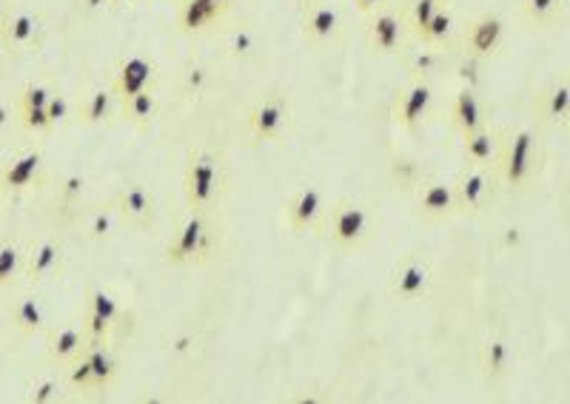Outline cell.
<instances>
[{
  "label": "cell",
  "mask_w": 570,
  "mask_h": 404,
  "mask_svg": "<svg viewBox=\"0 0 570 404\" xmlns=\"http://www.w3.org/2000/svg\"><path fill=\"white\" fill-rule=\"evenodd\" d=\"M542 169V140L534 125H522L513 132H505L502 151L494 166L497 180L505 192L522 194L531 192L539 180Z\"/></svg>",
  "instance_id": "1"
},
{
  "label": "cell",
  "mask_w": 570,
  "mask_h": 404,
  "mask_svg": "<svg viewBox=\"0 0 570 404\" xmlns=\"http://www.w3.org/2000/svg\"><path fill=\"white\" fill-rule=\"evenodd\" d=\"M226 185H229V174H226V162L217 151H194L189 155L183 171V197L189 211L211 213L220 208L222 197H226Z\"/></svg>",
  "instance_id": "2"
},
{
  "label": "cell",
  "mask_w": 570,
  "mask_h": 404,
  "mask_svg": "<svg viewBox=\"0 0 570 404\" xmlns=\"http://www.w3.org/2000/svg\"><path fill=\"white\" fill-rule=\"evenodd\" d=\"M328 243L337 250H356L363 248L374 236V217L368 206L354 203V199H340L328 208L326 220H323Z\"/></svg>",
  "instance_id": "3"
},
{
  "label": "cell",
  "mask_w": 570,
  "mask_h": 404,
  "mask_svg": "<svg viewBox=\"0 0 570 404\" xmlns=\"http://www.w3.org/2000/svg\"><path fill=\"white\" fill-rule=\"evenodd\" d=\"M215 245V229H211V213L189 211L178 231L171 234L166 245V262L169 265H203L211 257Z\"/></svg>",
  "instance_id": "4"
},
{
  "label": "cell",
  "mask_w": 570,
  "mask_h": 404,
  "mask_svg": "<svg viewBox=\"0 0 570 404\" xmlns=\"http://www.w3.org/2000/svg\"><path fill=\"white\" fill-rule=\"evenodd\" d=\"M294 109L282 95H266L245 114V132L254 143H277L289 134Z\"/></svg>",
  "instance_id": "5"
},
{
  "label": "cell",
  "mask_w": 570,
  "mask_h": 404,
  "mask_svg": "<svg viewBox=\"0 0 570 404\" xmlns=\"http://www.w3.org/2000/svg\"><path fill=\"white\" fill-rule=\"evenodd\" d=\"M111 206L118 211L120 222L132 231H148L155 229L157 213H160V203H157V194L143 183H123L111 199Z\"/></svg>",
  "instance_id": "6"
},
{
  "label": "cell",
  "mask_w": 570,
  "mask_h": 404,
  "mask_svg": "<svg viewBox=\"0 0 570 404\" xmlns=\"http://www.w3.org/2000/svg\"><path fill=\"white\" fill-rule=\"evenodd\" d=\"M408 21L402 12L383 7L377 12L365 15V37H368L371 52L379 58L388 54H400L408 44Z\"/></svg>",
  "instance_id": "7"
},
{
  "label": "cell",
  "mask_w": 570,
  "mask_h": 404,
  "mask_svg": "<svg viewBox=\"0 0 570 404\" xmlns=\"http://www.w3.org/2000/svg\"><path fill=\"white\" fill-rule=\"evenodd\" d=\"M328 213L326 192L319 185H303L296 188L294 197L286 203V225L291 234H308L314 229H323V220Z\"/></svg>",
  "instance_id": "8"
},
{
  "label": "cell",
  "mask_w": 570,
  "mask_h": 404,
  "mask_svg": "<svg viewBox=\"0 0 570 404\" xmlns=\"http://www.w3.org/2000/svg\"><path fill=\"white\" fill-rule=\"evenodd\" d=\"M497 171L494 166H468L460 176H457V203H460V213H480L488 208L497 192Z\"/></svg>",
  "instance_id": "9"
},
{
  "label": "cell",
  "mask_w": 570,
  "mask_h": 404,
  "mask_svg": "<svg viewBox=\"0 0 570 404\" xmlns=\"http://www.w3.org/2000/svg\"><path fill=\"white\" fill-rule=\"evenodd\" d=\"M46 180V157L37 148H26L21 155L0 169V192L3 194H23L40 185Z\"/></svg>",
  "instance_id": "10"
},
{
  "label": "cell",
  "mask_w": 570,
  "mask_h": 404,
  "mask_svg": "<svg viewBox=\"0 0 570 404\" xmlns=\"http://www.w3.org/2000/svg\"><path fill=\"white\" fill-rule=\"evenodd\" d=\"M300 26H303V37L312 46H333L342 40V32H345V21H342L340 9L333 3H312V7H303V17H300Z\"/></svg>",
  "instance_id": "11"
},
{
  "label": "cell",
  "mask_w": 570,
  "mask_h": 404,
  "mask_svg": "<svg viewBox=\"0 0 570 404\" xmlns=\"http://www.w3.org/2000/svg\"><path fill=\"white\" fill-rule=\"evenodd\" d=\"M505 35H508V26L499 15H480L476 21H471L465 26V35H462V49H465L468 58L474 60H488L502 49Z\"/></svg>",
  "instance_id": "12"
},
{
  "label": "cell",
  "mask_w": 570,
  "mask_h": 404,
  "mask_svg": "<svg viewBox=\"0 0 570 404\" xmlns=\"http://www.w3.org/2000/svg\"><path fill=\"white\" fill-rule=\"evenodd\" d=\"M430 106H434V86L425 77H416L411 86H405L393 100L391 118L393 123L402 125V128H416L428 118Z\"/></svg>",
  "instance_id": "13"
},
{
  "label": "cell",
  "mask_w": 570,
  "mask_h": 404,
  "mask_svg": "<svg viewBox=\"0 0 570 404\" xmlns=\"http://www.w3.org/2000/svg\"><path fill=\"white\" fill-rule=\"evenodd\" d=\"M414 206L416 211L423 213L425 220L430 222L451 220V217L460 213L457 188H453V183H442V180H425V183L416 188Z\"/></svg>",
  "instance_id": "14"
},
{
  "label": "cell",
  "mask_w": 570,
  "mask_h": 404,
  "mask_svg": "<svg viewBox=\"0 0 570 404\" xmlns=\"http://www.w3.org/2000/svg\"><path fill=\"white\" fill-rule=\"evenodd\" d=\"M157 83V66L143 54H132V58H123L114 69V81L111 88L118 100H126V97L137 95V91H146V88H155Z\"/></svg>",
  "instance_id": "15"
},
{
  "label": "cell",
  "mask_w": 570,
  "mask_h": 404,
  "mask_svg": "<svg viewBox=\"0 0 570 404\" xmlns=\"http://www.w3.org/2000/svg\"><path fill=\"white\" fill-rule=\"evenodd\" d=\"M234 0H180L178 29L185 35H203L226 17Z\"/></svg>",
  "instance_id": "16"
},
{
  "label": "cell",
  "mask_w": 570,
  "mask_h": 404,
  "mask_svg": "<svg viewBox=\"0 0 570 404\" xmlns=\"http://www.w3.org/2000/svg\"><path fill=\"white\" fill-rule=\"evenodd\" d=\"M430 282H434V268L425 259L411 257L400 268H393L391 294L400 302H416L428 294Z\"/></svg>",
  "instance_id": "17"
},
{
  "label": "cell",
  "mask_w": 570,
  "mask_h": 404,
  "mask_svg": "<svg viewBox=\"0 0 570 404\" xmlns=\"http://www.w3.org/2000/svg\"><path fill=\"white\" fill-rule=\"evenodd\" d=\"M536 120L542 125H570V77H556L536 95Z\"/></svg>",
  "instance_id": "18"
},
{
  "label": "cell",
  "mask_w": 570,
  "mask_h": 404,
  "mask_svg": "<svg viewBox=\"0 0 570 404\" xmlns=\"http://www.w3.org/2000/svg\"><path fill=\"white\" fill-rule=\"evenodd\" d=\"M40 37H44V23L32 12H9V17L0 26V44L15 49V52L40 46Z\"/></svg>",
  "instance_id": "19"
},
{
  "label": "cell",
  "mask_w": 570,
  "mask_h": 404,
  "mask_svg": "<svg viewBox=\"0 0 570 404\" xmlns=\"http://www.w3.org/2000/svg\"><path fill=\"white\" fill-rule=\"evenodd\" d=\"M46 342H49V345H46V351H49V362L63 365V368H69V365H72V362L89 347V336H86L81 322L60 325V328H54V331L49 333Z\"/></svg>",
  "instance_id": "20"
},
{
  "label": "cell",
  "mask_w": 570,
  "mask_h": 404,
  "mask_svg": "<svg viewBox=\"0 0 570 404\" xmlns=\"http://www.w3.org/2000/svg\"><path fill=\"white\" fill-rule=\"evenodd\" d=\"M502 140L505 132L482 125L476 132L462 134V157H465L468 166H497Z\"/></svg>",
  "instance_id": "21"
},
{
  "label": "cell",
  "mask_w": 570,
  "mask_h": 404,
  "mask_svg": "<svg viewBox=\"0 0 570 404\" xmlns=\"http://www.w3.org/2000/svg\"><path fill=\"white\" fill-rule=\"evenodd\" d=\"M63 259H66V248H63L60 240H44V243H37L35 248L26 254V265H23L26 282L37 285V282H44L46 277L58 273Z\"/></svg>",
  "instance_id": "22"
},
{
  "label": "cell",
  "mask_w": 570,
  "mask_h": 404,
  "mask_svg": "<svg viewBox=\"0 0 570 404\" xmlns=\"http://www.w3.org/2000/svg\"><path fill=\"white\" fill-rule=\"evenodd\" d=\"M480 370L485 374V379L499 382L508 379L513 370V347L505 336H488L480 345Z\"/></svg>",
  "instance_id": "23"
},
{
  "label": "cell",
  "mask_w": 570,
  "mask_h": 404,
  "mask_svg": "<svg viewBox=\"0 0 570 404\" xmlns=\"http://www.w3.org/2000/svg\"><path fill=\"white\" fill-rule=\"evenodd\" d=\"M114 111H120V100L114 95V88L97 86L83 97L81 109H77V120L83 125H104L114 118Z\"/></svg>",
  "instance_id": "24"
},
{
  "label": "cell",
  "mask_w": 570,
  "mask_h": 404,
  "mask_svg": "<svg viewBox=\"0 0 570 404\" xmlns=\"http://www.w3.org/2000/svg\"><path fill=\"white\" fill-rule=\"evenodd\" d=\"M451 120L453 125L460 128V134H471L485 125V109H482V100L480 95H476V88L465 86L457 91L451 106Z\"/></svg>",
  "instance_id": "25"
},
{
  "label": "cell",
  "mask_w": 570,
  "mask_h": 404,
  "mask_svg": "<svg viewBox=\"0 0 570 404\" xmlns=\"http://www.w3.org/2000/svg\"><path fill=\"white\" fill-rule=\"evenodd\" d=\"M12 328H15L23 339L35 336V333H44L46 331L44 302L32 294H23L21 299L12 305Z\"/></svg>",
  "instance_id": "26"
},
{
  "label": "cell",
  "mask_w": 570,
  "mask_h": 404,
  "mask_svg": "<svg viewBox=\"0 0 570 404\" xmlns=\"http://www.w3.org/2000/svg\"><path fill=\"white\" fill-rule=\"evenodd\" d=\"M568 12V0H519V15L522 21L539 29H548L559 23Z\"/></svg>",
  "instance_id": "27"
},
{
  "label": "cell",
  "mask_w": 570,
  "mask_h": 404,
  "mask_svg": "<svg viewBox=\"0 0 570 404\" xmlns=\"http://www.w3.org/2000/svg\"><path fill=\"white\" fill-rule=\"evenodd\" d=\"M86 359H89L92 376H95V390H109L120 374L118 356L111 353L109 342H100V345L86 347Z\"/></svg>",
  "instance_id": "28"
},
{
  "label": "cell",
  "mask_w": 570,
  "mask_h": 404,
  "mask_svg": "<svg viewBox=\"0 0 570 404\" xmlns=\"http://www.w3.org/2000/svg\"><path fill=\"white\" fill-rule=\"evenodd\" d=\"M157 111H160L157 88H146V91H137V95L120 100V114L134 125H148L157 118Z\"/></svg>",
  "instance_id": "29"
},
{
  "label": "cell",
  "mask_w": 570,
  "mask_h": 404,
  "mask_svg": "<svg viewBox=\"0 0 570 404\" xmlns=\"http://www.w3.org/2000/svg\"><path fill=\"white\" fill-rule=\"evenodd\" d=\"M222 49L231 60H248L257 54L259 49V35L252 26H234V29L226 32L222 37Z\"/></svg>",
  "instance_id": "30"
},
{
  "label": "cell",
  "mask_w": 570,
  "mask_h": 404,
  "mask_svg": "<svg viewBox=\"0 0 570 404\" xmlns=\"http://www.w3.org/2000/svg\"><path fill=\"white\" fill-rule=\"evenodd\" d=\"M118 225H123V222H120L114 206H100V208H95L89 217H86V225H83V231H86V236H89L92 243H106V240L114 236Z\"/></svg>",
  "instance_id": "31"
},
{
  "label": "cell",
  "mask_w": 570,
  "mask_h": 404,
  "mask_svg": "<svg viewBox=\"0 0 570 404\" xmlns=\"http://www.w3.org/2000/svg\"><path fill=\"white\" fill-rule=\"evenodd\" d=\"M453 35H457V17H453V12L448 9V3H445L442 9H439L437 15H434V21L425 26V32L416 40H423V44H434V46H448L453 40Z\"/></svg>",
  "instance_id": "32"
},
{
  "label": "cell",
  "mask_w": 570,
  "mask_h": 404,
  "mask_svg": "<svg viewBox=\"0 0 570 404\" xmlns=\"http://www.w3.org/2000/svg\"><path fill=\"white\" fill-rule=\"evenodd\" d=\"M442 46H434V44H423L416 46V49H411V54H408V72L414 74V77H425L428 81V74L437 72L439 66H442Z\"/></svg>",
  "instance_id": "33"
},
{
  "label": "cell",
  "mask_w": 570,
  "mask_h": 404,
  "mask_svg": "<svg viewBox=\"0 0 570 404\" xmlns=\"http://www.w3.org/2000/svg\"><path fill=\"white\" fill-rule=\"evenodd\" d=\"M26 265V254H23V245L15 240H3L0 243V287L12 285L17 280V273L23 271Z\"/></svg>",
  "instance_id": "34"
},
{
  "label": "cell",
  "mask_w": 570,
  "mask_h": 404,
  "mask_svg": "<svg viewBox=\"0 0 570 404\" xmlns=\"http://www.w3.org/2000/svg\"><path fill=\"white\" fill-rule=\"evenodd\" d=\"M86 308H92L95 314H100V317H104L106 322L114 328V331H118L120 325H123L120 322V319H123V308H120V302L114 299L106 287H97V285L89 287V294H86Z\"/></svg>",
  "instance_id": "35"
},
{
  "label": "cell",
  "mask_w": 570,
  "mask_h": 404,
  "mask_svg": "<svg viewBox=\"0 0 570 404\" xmlns=\"http://www.w3.org/2000/svg\"><path fill=\"white\" fill-rule=\"evenodd\" d=\"M442 7H445L442 0H411L405 12L408 29L414 32V37H420L425 32V26L434 21V15H437Z\"/></svg>",
  "instance_id": "36"
},
{
  "label": "cell",
  "mask_w": 570,
  "mask_h": 404,
  "mask_svg": "<svg viewBox=\"0 0 570 404\" xmlns=\"http://www.w3.org/2000/svg\"><path fill=\"white\" fill-rule=\"evenodd\" d=\"M86 188H89V176L83 174V171H72V174H66L58 183L60 203L63 206H77L83 194H86Z\"/></svg>",
  "instance_id": "37"
},
{
  "label": "cell",
  "mask_w": 570,
  "mask_h": 404,
  "mask_svg": "<svg viewBox=\"0 0 570 404\" xmlns=\"http://www.w3.org/2000/svg\"><path fill=\"white\" fill-rule=\"evenodd\" d=\"M52 95V88L44 86V83H29V86L21 88L17 103H21V109H44V106H49Z\"/></svg>",
  "instance_id": "38"
},
{
  "label": "cell",
  "mask_w": 570,
  "mask_h": 404,
  "mask_svg": "<svg viewBox=\"0 0 570 404\" xmlns=\"http://www.w3.org/2000/svg\"><path fill=\"white\" fill-rule=\"evenodd\" d=\"M69 384L77 390H95V376H92V365L86 359V351L69 365Z\"/></svg>",
  "instance_id": "39"
},
{
  "label": "cell",
  "mask_w": 570,
  "mask_h": 404,
  "mask_svg": "<svg viewBox=\"0 0 570 404\" xmlns=\"http://www.w3.org/2000/svg\"><path fill=\"white\" fill-rule=\"evenodd\" d=\"M58 399H60V379H54V376L40 379L29 393V402L35 404H49V402H58Z\"/></svg>",
  "instance_id": "40"
},
{
  "label": "cell",
  "mask_w": 570,
  "mask_h": 404,
  "mask_svg": "<svg viewBox=\"0 0 570 404\" xmlns=\"http://www.w3.org/2000/svg\"><path fill=\"white\" fill-rule=\"evenodd\" d=\"M21 125L26 128V132H49L52 128V123H49V114H46V106L44 109H21Z\"/></svg>",
  "instance_id": "41"
},
{
  "label": "cell",
  "mask_w": 570,
  "mask_h": 404,
  "mask_svg": "<svg viewBox=\"0 0 570 404\" xmlns=\"http://www.w3.org/2000/svg\"><path fill=\"white\" fill-rule=\"evenodd\" d=\"M46 114H49V123H52V128L54 125H63L69 118H72V103H69L66 97L54 91L52 100H49V106H46Z\"/></svg>",
  "instance_id": "42"
},
{
  "label": "cell",
  "mask_w": 570,
  "mask_h": 404,
  "mask_svg": "<svg viewBox=\"0 0 570 404\" xmlns=\"http://www.w3.org/2000/svg\"><path fill=\"white\" fill-rule=\"evenodd\" d=\"M522 243H525V231L519 229V225H505L502 231H499V245H502V250H519L522 248Z\"/></svg>",
  "instance_id": "43"
},
{
  "label": "cell",
  "mask_w": 570,
  "mask_h": 404,
  "mask_svg": "<svg viewBox=\"0 0 570 404\" xmlns=\"http://www.w3.org/2000/svg\"><path fill=\"white\" fill-rule=\"evenodd\" d=\"M206 81H208V72H206V69L194 66V69H189V72H185V83H189V88L203 86V83H206Z\"/></svg>",
  "instance_id": "44"
},
{
  "label": "cell",
  "mask_w": 570,
  "mask_h": 404,
  "mask_svg": "<svg viewBox=\"0 0 570 404\" xmlns=\"http://www.w3.org/2000/svg\"><path fill=\"white\" fill-rule=\"evenodd\" d=\"M354 7L360 15H371V12H377V9L388 7V0H354Z\"/></svg>",
  "instance_id": "45"
},
{
  "label": "cell",
  "mask_w": 570,
  "mask_h": 404,
  "mask_svg": "<svg viewBox=\"0 0 570 404\" xmlns=\"http://www.w3.org/2000/svg\"><path fill=\"white\" fill-rule=\"evenodd\" d=\"M12 123H15V114H12V109H9L7 103H0V132H7Z\"/></svg>",
  "instance_id": "46"
},
{
  "label": "cell",
  "mask_w": 570,
  "mask_h": 404,
  "mask_svg": "<svg viewBox=\"0 0 570 404\" xmlns=\"http://www.w3.org/2000/svg\"><path fill=\"white\" fill-rule=\"evenodd\" d=\"M9 12H12V7H9V0H0V26H3V21L9 17Z\"/></svg>",
  "instance_id": "47"
},
{
  "label": "cell",
  "mask_w": 570,
  "mask_h": 404,
  "mask_svg": "<svg viewBox=\"0 0 570 404\" xmlns=\"http://www.w3.org/2000/svg\"><path fill=\"white\" fill-rule=\"evenodd\" d=\"M312 3H317V0H300V7H312Z\"/></svg>",
  "instance_id": "48"
},
{
  "label": "cell",
  "mask_w": 570,
  "mask_h": 404,
  "mask_svg": "<svg viewBox=\"0 0 570 404\" xmlns=\"http://www.w3.org/2000/svg\"><path fill=\"white\" fill-rule=\"evenodd\" d=\"M111 3H129V0H111Z\"/></svg>",
  "instance_id": "49"
},
{
  "label": "cell",
  "mask_w": 570,
  "mask_h": 404,
  "mask_svg": "<svg viewBox=\"0 0 570 404\" xmlns=\"http://www.w3.org/2000/svg\"><path fill=\"white\" fill-rule=\"evenodd\" d=\"M0 368H3V356H0Z\"/></svg>",
  "instance_id": "50"
},
{
  "label": "cell",
  "mask_w": 570,
  "mask_h": 404,
  "mask_svg": "<svg viewBox=\"0 0 570 404\" xmlns=\"http://www.w3.org/2000/svg\"><path fill=\"white\" fill-rule=\"evenodd\" d=\"M442 3H448V0H442Z\"/></svg>",
  "instance_id": "51"
}]
</instances>
